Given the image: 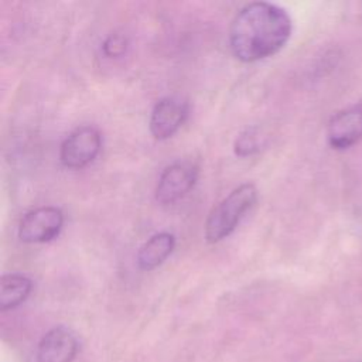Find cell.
Returning a JSON list of instances; mask_svg holds the SVG:
<instances>
[{
    "instance_id": "6da1fadb",
    "label": "cell",
    "mask_w": 362,
    "mask_h": 362,
    "mask_svg": "<svg viewBox=\"0 0 362 362\" xmlns=\"http://www.w3.org/2000/svg\"><path fill=\"white\" fill-rule=\"evenodd\" d=\"M293 23L277 4L253 1L243 6L229 27V47L236 59L250 64L277 54L290 40Z\"/></svg>"
},
{
    "instance_id": "7a4b0ae2",
    "label": "cell",
    "mask_w": 362,
    "mask_h": 362,
    "mask_svg": "<svg viewBox=\"0 0 362 362\" xmlns=\"http://www.w3.org/2000/svg\"><path fill=\"white\" fill-rule=\"evenodd\" d=\"M256 201L257 189L255 184L245 182L233 188L209 212L204 228L205 240L208 243H218L228 238L238 228Z\"/></svg>"
},
{
    "instance_id": "3957f363",
    "label": "cell",
    "mask_w": 362,
    "mask_h": 362,
    "mask_svg": "<svg viewBox=\"0 0 362 362\" xmlns=\"http://www.w3.org/2000/svg\"><path fill=\"white\" fill-rule=\"evenodd\" d=\"M102 150V134L90 124L72 130L61 143L59 161L65 168L81 170L95 161Z\"/></svg>"
},
{
    "instance_id": "277c9868",
    "label": "cell",
    "mask_w": 362,
    "mask_h": 362,
    "mask_svg": "<svg viewBox=\"0 0 362 362\" xmlns=\"http://www.w3.org/2000/svg\"><path fill=\"white\" fill-rule=\"evenodd\" d=\"M64 214L59 208L45 205L23 215L18 223V238L24 243H48L62 230Z\"/></svg>"
},
{
    "instance_id": "5b68a950",
    "label": "cell",
    "mask_w": 362,
    "mask_h": 362,
    "mask_svg": "<svg viewBox=\"0 0 362 362\" xmlns=\"http://www.w3.org/2000/svg\"><path fill=\"white\" fill-rule=\"evenodd\" d=\"M198 180V165L189 160H180L167 165L158 177L154 197L156 201L168 205L182 199Z\"/></svg>"
},
{
    "instance_id": "8992f818",
    "label": "cell",
    "mask_w": 362,
    "mask_h": 362,
    "mask_svg": "<svg viewBox=\"0 0 362 362\" xmlns=\"http://www.w3.org/2000/svg\"><path fill=\"white\" fill-rule=\"evenodd\" d=\"M189 113L188 103L177 96H164L156 102L150 113L148 127L156 140L173 137L185 123Z\"/></svg>"
},
{
    "instance_id": "52a82bcc",
    "label": "cell",
    "mask_w": 362,
    "mask_h": 362,
    "mask_svg": "<svg viewBox=\"0 0 362 362\" xmlns=\"http://www.w3.org/2000/svg\"><path fill=\"white\" fill-rule=\"evenodd\" d=\"M78 351L76 334L65 325H57L41 337L35 356L37 362H72Z\"/></svg>"
},
{
    "instance_id": "ba28073f",
    "label": "cell",
    "mask_w": 362,
    "mask_h": 362,
    "mask_svg": "<svg viewBox=\"0 0 362 362\" xmlns=\"http://www.w3.org/2000/svg\"><path fill=\"white\" fill-rule=\"evenodd\" d=\"M328 143L335 150H344L362 139V106H355L337 113L327 130Z\"/></svg>"
},
{
    "instance_id": "9c48e42d",
    "label": "cell",
    "mask_w": 362,
    "mask_h": 362,
    "mask_svg": "<svg viewBox=\"0 0 362 362\" xmlns=\"http://www.w3.org/2000/svg\"><path fill=\"white\" fill-rule=\"evenodd\" d=\"M175 247V236L171 232H158L150 236L139 249L136 262L140 270H153L163 264Z\"/></svg>"
},
{
    "instance_id": "30bf717a",
    "label": "cell",
    "mask_w": 362,
    "mask_h": 362,
    "mask_svg": "<svg viewBox=\"0 0 362 362\" xmlns=\"http://www.w3.org/2000/svg\"><path fill=\"white\" fill-rule=\"evenodd\" d=\"M33 291V280L21 273L3 274L0 281V310L8 311L21 305Z\"/></svg>"
},
{
    "instance_id": "8fae6325",
    "label": "cell",
    "mask_w": 362,
    "mask_h": 362,
    "mask_svg": "<svg viewBox=\"0 0 362 362\" xmlns=\"http://www.w3.org/2000/svg\"><path fill=\"white\" fill-rule=\"evenodd\" d=\"M260 147V136L256 127L245 129L235 140L233 150L235 154L239 157H247L256 153Z\"/></svg>"
},
{
    "instance_id": "7c38bea8",
    "label": "cell",
    "mask_w": 362,
    "mask_h": 362,
    "mask_svg": "<svg viewBox=\"0 0 362 362\" xmlns=\"http://www.w3.org/2000/svg\"><path fill=\"white\" fill-rule=\"evenodd\" d=\"M127 48V40L120 34H110L102 44L103 54L109 58H117L124 54Z\"/></svg>"
}]
</instances>
